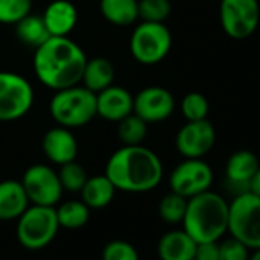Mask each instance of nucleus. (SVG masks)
<instances>
[{"mask_svg":"<svg viewBox=\"0 0 260 260\" xmlns=\"http://www.w3.org/2000/svg\"><path fill=\"white\" fill-rule=\"evenodd\" d=\"M104 175L116 190L146 193L159 185L164 176L161 158L149 147L122 146L110 155Z\"/></svg>","mask_w":260,"mask_h":260,"instance_id":"1","label":"nucleus"},{"mask_svg":"<svg viewBox=\"0 0 260 260\" xmlns=\"http://www.w3.org/2000/svg\"><path fill=\"white\" fill-rule=\"evenodd\" d=\"M87 57L69 37H49L36 48L32 68L39 81L51 90L66 89L81 83Z\"/></svg>","mask_w":260,"mask_h":260,"instance_id":"2","label":"nucleus"},{"mask_svg":"<svg viewBox=\"0 0 260 260\" xmlns=\"http://www.w3.org/2000/svg\"><path fill=\"white\" fill-rule=\"evenodd\" d=\"M184 231L196 242H217L228 231V202L214 191L199 193L187 201Z\"/></svg>","mask_w":260,"mask_h":260,"instance_id":"3","label":"nucleus"},{"mask_svg":"<svg viewBox=\"0 0 260 260\" xmlns=\"http://www.w3.org/2000/svg\"><path fill=\"white\" fill-rule=\"evenodd\" d=\"M49 113L57 125L78 128L96 116V93L83 84L55 90L49 101Z\"/></svg>","mask_w":260,"mask_h":260,"instance_id":"4","label":"nucleus"},{"mask_svg":"<svg viewBox=\"0 0 260 260\" xmlns=\"http://www.w3.org/2000/svg\"><path fill=\"white\" fill-rule=\"evenodd\" d=\"M172 45V32L164 23L141 22L130 36L128 51L140 64L155 66L169 55Z\"/></svg>","mask_w":260,"mask_h":260,"instance_id":"5","label":"nucleus"},{"mask_svg":"<svg viewBox=\"0 0 260 260\" xmlns=\"http://www.w3.org/2000/svg\"><path fill=\"white\" fill-rule=\"evenodd\" d=\"M60 230L55 207L34 205L17 219V240L26 249H42L48 246Z\"/></svg>","mask_w":260,"mask_h":260,"instance_id":"6","label":"nucleus"},{"mask_svg":"<svg viewBox=\"0 0 260 260\" xmlns=\"http://www.w3.org/2000/svg\"><path fill=\"white\" fill-rule=\"evenodd\" d=\"M228 231L249 249L260 248V198L246 191L228 204Z\"/></svg>","mask_w":260,"mask_h":260,"instance_id":"7","label":"nucleus"},{"mask_svg":"<svg viewBox=\"0 0 260 260\" xmlns=\"http://www.w3.org/2000/svg\"><path fill=\"white\" fill-rule=\"evenodd\" d=\"M34 89L20 74L0 71V122H11L29 113Z\"/></svg>","mask_w":260,"mask_h":260,"instance_id":"8","label":"nucleus"},{"mask_svg":"<svg viewBox=\"0 0 260 260\" xmlns=\"http://www.w3.org/2000/svg\"><path fill=\"white\" fill-rule=\"evenodd\" d=\"M219 19L223 32L233 40L251 37L260 22L257 0H220Z\"/></svg>","mask_w":260,"mask_h":260,"instance_id":"9","label":"nucleus"},{"mask_svg":"<svg viewBox=\"0 0 260 260\" xmlns=\"http://www.w3.org/2000/svg\"><path fill=\"white\" fill-rule=\"evenodd\" d=\"M22 185L29 204L57 207L63 196V187L58 173L46 164H34L28 167L22 176Z\"/></svg>","mask_w":260,"mask_h":260,"instance_id":"10","label":"nucleus"},{"mask_svg":"<svg viewBox=\"0 0 260 260\" xmlns=\"http://www.w3.org/2000/svg\"><path fill=\"white\" fill-rule=\"evenodd\" d=\"M213 184V170L202 158H185L178 164L169 178L170 190L190 199L210 190Z\"/></svg>","mask_w":260,"mask_h":260,"instance_id":"11","label":"nucleus"},{"mask_svg":"<svg viewBox=\"0 0 260 260\" xmlns=\"http://www.w3.org/2000/svg\"><path fill=\"white\" fill-rule=\"evenodd\" d=\"M216 144V128L207 119L187 121L176 134L175 146L184 158H204Z\"/></svg>","mask_w":260,"mask_h":260,"instance_id":"12","label":"nucleus"},{"mask_svg":"<svg viewBox=\"0 0 260 260\" xmlns=\"http://www.w3.org/2000/svg\"><path fill=\"white\" fill-rule=\"evenodd\" d=\"M175 96L162 86H147L134 96V113L147 124L161 122L175 112Z\"/></svg>","mask_w":260,"mask_h":260,"instance_id":"13","label":"nucleus"},{"mask_svg":"<svg viewBox=\"0 0 260 260\" xmlns=\"http://www.w3.org/2000/svg\"><path fill=\"white\" fill-rule=\"evenodd\" d=\"M42 149L45 156L57 166L75 161L78 155V143L72 130L61 125L49 128L43 135Z\"/></svg>","mask_w":260,"mask_h":260,"instance_id":"14","label":"nucleus"},{"mask_svg":"<svg viewBox=\"0 0 260 260\" xmlns=\"http://www.w3.org/2000/svg\"><path fill=\"white\" fill-rule=\"evenodd\" d=\"M134 113V95L121 86H109L96 93V116L118 122Z\"/></svg>","mask_w":260,"mask_h":260,"instance_id":"15","label":"nucleus"},{"mask_svg":"<svg viewBox=\"0 0 260 260\" xmlns=\"http://www.w3.org/2000/svg\"><path fill=\"white\" fill-rule=\"evenodd\" d=\"M258 166L257 156L249 150H237L228 158L225 166V178L228 188L234 196L249 191L248 182Z\"/></svg>","mask_w":260,"mask_h":260,"instance_id":"16","label":"nucleus"},{"mask_svg":"<svg viewBox=\"0 0 260 260\" xmlns=\"http://www.w3.org/2000/svg\"><path fill=\"white\" fill-rule=\"evenodd\" d=\"M51 37H68L77 26L78 10L71 0H54L42 16Z\"/></svg>","mask_w":260,"mask_h":260,"instance_id":"17","label":"nucleus"},{"mask_svg":"<svg viewBox=\"0 0 260 260\" xmlns=\"http://www.w3.org/2000/svg\"><path fill=\"white\" fill-rule=\"evenodd\" d=\"M29 207V199L20 181H0V220H17Z\"/></svg>","mask_w":260,"mask_h":260,"instance_id":"18","label":"nucleus"},{"mask_svg":"<svg viewBox=\"0 0 260 260\" xmlns=\"http://www.w3.org/2000/svg\"><path fill=\"white\" fill-rule=\"evenodd\" d=\"M196 245L184 230H173L159 239L158 255L161 260H193Z\"/></svg>","mask_w":260,"mask_h":260,"instance_id":"19","label":"nucleus"},{"mask_svg":"<svg viewBox=\"0 0 260 260\" xmlns=\"http://www.w3.org/2000/svg\"><path fill=\"white\" fill-rule=\"evenodd\" d=\"M115 80V66L109 58L93 57L86 61L81 84L93 93L101 92L103 89L113 84Z\"/></svg>","mask_w":260,"mask_h":260,"instance_id":"20","label":"nucleus"},{"mask_svg":"<svg viewBox=\"0 0 260 260\" xmlns=\"http://www.w3.org/2000/svg\"><path fill=\"white\" fill-rule=\"evenodd\" d=\"M116 188L106 175L89 176L83 188L80 190L81 201L90 210L106 208L115 198Z\"/></svg>","mask_w":260,"mask_h":260,"instance_id":"21","label":"nucleus"},{"mask_svg":"<svg viewBox=\"0 0 260 260\" xmlns=\"http://www.w3.org/2000/svg\"><path fill=\"white\" fill-rule=\"evenodd\" d=\"M100 13L115 26H130L140 19L138 0H100Z\"/></svg>","mask_w":260,"mask_h":260,"instance_id":"22","label":"nucleus"},{"mask_svg":"<svg viewBox=\"0 0 260 260\" xmlns=\"http://www.w3.org/2000/svg\"><path fill=\"white\" fill-rule=\"evenodd\" d=\"M14 26H16L17 39L23 45L32 46V48H39L40 45H43L51 37L42 16L28 14L20 22H17Z\"/></svg>","mask_w":260,"mask_h":260,"instance_id":"23","label":"nucleus"},{"mask_svg":"<svg viewBox=\"0 0 260 260\" xmlns=\"http://www.w3.org/2000/svg\"><path fill=\"white\" fill-rule=\"evenodd\" d=\"M57 219L60 228L66 230H80L83 228L90 217V208L80 201H68L55 207Z\"/></svg>","mask_w":260,"mask_h":260,"instance_id":"24","label":"nucleus"},{"mask_svg":"<svg viewBox=\"0 0 260 260\" xmlns=\"http://www.w3.org/2000/svg\"><path fill=\"white\" fill-rule=\"evenodd\" d=\"M116 132L122 146H138L143 144L147 137L149 124L137 113H130L121 121H118Z\"/></svg>","mask_w":260,"mask_h":260,"instance_id":"25","label":"nucleus"},{"mask_svg":"<svg viewBox=\"0 0 260 260\" xmlns=\"http://www.w3.org/2000/svg\"><path fill=\"white\" fill-rule=\"evenodd\" d=\"M187 198L170 191L167 193L158 205V213L161 219L167 223H182L187 210Z\"/></svg>","mask_w":260,"mask_h":260,"instance_id":"26","label":"nucleus"},{"mask_svg":"<svg viewBox=\"0 0 260 260\" xmlns=\"http://www.w3.org/2000/svg\"><path fill=\"white\" fill-rule=\"evenodd\" d=\"M57 173L63 190L71 193H80V190L83 188V185L89 178L86 169L77 161H71L60 166V170Z\"/></svg>","mask_w":260,"mask_h":260,"instance_id":"27","label":"nucleus"},{"mask_svg":"<svg viewBox=\"0 0 260 260\" xmlns=\"http://www.w3.org/2000/svg\"><path fill=\"white\" fill-rule=\"evenodd\" d=\"M181 112L187 121H201L208 118L210 104L204 93L188 92L181 100Z\"/></svg>","mask_w":260,"mask_h":260,"instance_id":"28","label":"nucleus"},{"mask_svg":"<svg viewBox=\"0 0 260 260\" xmlns=\"http://www.w3.org/2000/svg\"><path fill=\"white\" fill-rule=\"evenodd\" d=\"M138 14L141 22L164 23L172 14L170 0H138Z\"/></svg>","mask_w":260,"mask_h":260,"instance_id":"29","label":"nucleus"},{"mask_svg":"<svg viewBox=\"0 0 260 260\" xmlns=\"http://www.w3.org/2000/svg\"><path fill=\"white\" fill-rule=\"evenodd\" d=\"M32 0H0V23L16 25L31 14Z\"/></svg>","mask_w":260,"mask_h":260,"instance_id":"30","label":"nucleus"},{"mask_svg":"<svg viewBox=\"0 0 260 260\" xmlns=\"http://www.w3.org/2000/svg\"><path fill=\"white\" fill-rule=\"evenodd\" d=\"M101 260H140V254L127 240H112L103 248Z\"/></svg>","mask_w":260,"mask_h":260,"instance_id":"31","label":"nucleus"},{"mask_svg":"<svg viewBox=\"0 0 260 260\" xmlns=\"http://www.w3.org/2000/svg\"><path fill=\"white\" fill-rule=\"evenodd\" d=\"M249 248L234 237L219 243V260H248Z\"/></svg>","mask_w":260,"mask_h":260,"instance_id":"32","label":"nucleus"},{"mask_svg":"<svg viewBox=\"0 0 260 260\" xmlns=\"http://www.w3.org/2000/svg\"><path fill=\"white\" fill-rule=\"evenodd\" d=\"M193 260H219V243L217 242L198 243Z\"/></svg>","mask_w":260,"mask_h":260,"instance_id":"33","label":"nucleus"},{"mask_svg":"<svg viewBox=\"0 0 260 260\" xmlns=\"http://www.w3.org/2000/svg\"><path fill=\"white\" fill-rule=\"evenodd\" d=\"M248 188H249V193H252V194H255V196L260 198V166L255 170V173L252 175V178L249 179Z\"/></svg>","mask_w":260,"mask_h":260,"instance_id":"34","label":"nucleus"},{"mask_svg":"<svg viewBox=\"0 0 260 260\" xmlns=\"http://www.w3.org/2000/svg\"><path fill=\"white\" fill-rule=\"evenodd\" d=\"M248 260H260V248L252 249V254H249V258Z\"/></svg>","mask_w":260,"mask_h":260,"instance_id":"35","label":"nucleus"}]
</instances>
